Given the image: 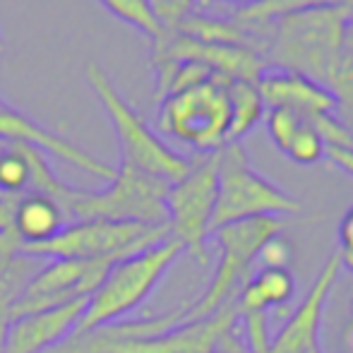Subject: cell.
I'll return each mask as SVG.
<instances>
[{
    "mask_svg": "<svg viewBox=\"0 0 353 353\" xmlns=\"http://www.w3.org/2000/svg\"><path fill=\"white\" fill-rule=\"evenodd\" d=\"M351 22V5H315L291 12L272 27L262 58L267 68L298 72L325 87L327 74L344 48Z\"/></svg>",
    "mask_w": 353,
    "mask_h": 353,
    "instance_id": "6da1fadb",
    "label": "cell"
},
{
    "mask_svg": "<svg viewBox=\"0 0 353 353\" xmlns=\"http://www.w3.org/2000/svg\"><path fill=\"white\" fill-rule=\"evenodd\" d=\"M183 252L185 250L176 238H166L137 255L113 262L101 283L87 298L82 320L74 332H87L125 320L152 296V291L161 283Z\"/></svg>",
    "mask_w": 353,
    "mask_h": 353,
    "instance_id": "7a4b0ae2",
    "label": "cell"
},
{
    "mask_svg": "<svg viewBox=\"0 0 353 353\" xmlns=\"http://www.w3.org/2000/svg\"><path fill=\"white\" fill-rule=\"evenodd\" d=\"M87 82L97 99L101 101L113 130H116L118 144H121V161L130 163L132 168L142 173H149L154 178H161L168 185L178 183L188 176L195 159L183 157L176 149H171L152 128L144 123V118L130 103L123 99L113 79L97 61H89L87 68Z\"/></svg>",
    "mask_w": 353,
    "mask_h": 353,
    "instance_id": "3957f363",
    "label": "cell"
},
{
    "mask_svg": "<svg viewBox=\"0 0 353 353\" xmlns=\"http://www.w3.org/2000/svg\"><path fill=\"white\" fill-rule=\"evenodd\" d=\"M286 223L288 219L283 216H255L226 223V226L212 231L210 238H214L219 245V265L205 293L192 305L185 307V322L205 320L221 305H226L231 298H236L243 283L250 279L257 252L270 238L283 233Z\"/></svg>",
    "mask_w": 353,
    "mask_h": 353,
    "instance_id": "277c9868",
    "label": "cell"
},
{
    "mask_svg": "<svg viewBox=\"0 0 353 353\" xmlns=\"http://www.w3.org/2000/svg\"><path fill=\"white\" fill-rule=\"evenodd\" d=\"M301 210L296 197L255 171L243 142H228L219 149V190L212 231L255 216L288 219Z\"/></svg>",
    "mask_w": 353,
    "mask_h": 353,
    "instance_id": "5b68a950",
    "label": "cell"
},
{
    "mask_svg": "<svg viewBox=\"0 0 353 353\" xmlns=\"http://www.w3.org/2000/svg\"><path fill=\"white\" fill-rule=\"evenodd\" d=\"M228 79L210 77L195 87L168 94L159 101L157 130L188 144L197 154H214L228 142L231 106H228Z\"/></svg>",
    "mask_w": 353,
    "mask_h": 353,
    "instance_id": "8992f818",
    "label": "cell"
},
{
    "mask_svg": "<svg viewBox=\"0 0 353 353\" xmlns=\"http://www.w3.org/2000/svg\"><path fill=\"white\" fill-rule=\"evenodd\" d=\"M168 183L118 163L116 178L103 190H82L70 207V223L74 221H121L140 226H168L166 195Z\"/></svg>",
    "mask_w": 353,
    "mask_h": 353,
    "instance_id": "52a82bcc",
    "label": "cell"
},
{
    "mask_svg": "<svg viewBox=\"0 0 353 353\" xmlns=\"http://www.w3.org/2000/svg\"><path fill=\"white\" fill-rule=\"evenodd\" d=\"M171 238L168 226H140L121 221H74L68 223L56 238L37 248H27V255L41 260H82V262H113L132 257L157 243Z\"/></svg>",
    "mask_w": 353,
    "mask_h": 353,
    "instance_id": "ba28073f",
    "label": "cell"
},
{
    "mask_svg": "<svg viewBox=\"0 0 353 353\" xmlns=\"http://www.w3.org/2000/svg\"><path fill=\"white\" fill-rule=\"evenodd\" d=\"M219 190V152L197 154L185 178L173 183L166 195L168 231L200 265H207V238Z\"/></svg>",
    "mask_w": 353,
    "mask_h": 353,
    "instance_id": "9c48e42d",
    "label": "cell"
},
{
    "mask_svg": "<svg viewBox=\"0 0 353 353\" xmlns=\"http://www.w3.org/2000/svg\"><path fill=\"white\" fill-rule=\"evenodd\" d=\"M108 262H82V260H46V265L24 286L19 301L12 305L8 320L27 312L48 310L72 301L92 296L108 272Z\"/></svg>",
    "mask_w": 353,
    "mask_h": 353,
    "instance_id": "30bf717a",
    "label": "cell"
},
{
    "mask_svg": "<svg viewBox=\"0 0 353 353\" xmlns=\"http://www.w3.org/2000/svg\"><path fill=\"white\" fill-rule=\"evenodd\" d=\"M163 61H195L202 63L205 68L223 77L228 82H255L262 77V72L267 70V63L260 53L250 51V48H241V46H219V43H202L195 41L190 37H183V34H166L161 41L154 43V56H152V65L154 63H163Z\"/></svg>",
    "mask_w": 353,
    "mask_h": 353,
    "instance_id": "8fae6325",
    "label": "cell"
},
{
    "mask_svg": "<svg viewBox=\"0 0 353 353\" xmlns=\"http://www.w3.org/2000/svg\"><path fill=\"white\" fill-rule=\"evenodd\" d=\"M87 298L5 322V353H51L70 339L82 320Z\"/></svg>",
    "mask_w": 353,
    "mask_h": 353,
    "instance_id": "7c38bea8",
    "label": "cell"
},
{
    "mask_svg": "<svg viewBox=\"0 0 353 353\" xmlns=\"http://www.w3.org/2000/svg\"><path fill=\"white\" fill-rule=\"evenodd\" d=\"M341 260L339 252L325 262L320 272H317L315 281H312L307 296L296 307L288 322L279 330V334L272 336L270 353H307L315 346H320V330H322V317H325V305L330 301L332 288L339 281Z\"/></svg>",
    "mask_w": 353,
    "mask_h": 353,
    "instance_id": "4fadbf2b",
    "label": "cell"
},
{
    "mask_svg": "<svg viewBox=\"0 0 353 353\" xmlns=\"http://www.w3.org/2000/svg\"><path fill=\"white\" fill-rule=\"evenodd\" d=\"M0 137L5 142H19L29 144V147L39 149V152H48L53 157L63 159L74 168H82V171L92 173L97 178L111 183L116 178V166L101 161L94 154H89L87 149H82L79 144L70 142L68 137H63L61 132H53L48 128L39 125L37 121H32L24 113L14 111V108H5L0 111Z\"/></svg>",
    "mask_w": 353,
    "mask_h": 353,
    "instance_id": "5bb4252c",
    "label": "cell"
},
{
    "mask_svg": "<svg viewBox=\"0 0 353 353\" xmlns=\"http://www.w3.org/2000/svg\"><path fill=\"white\" fill-rule=\"evenodd\" d=\"M233 322H238V296L231 298L226 305H221L205 320L181 322L161 336L118 344L103 353H212L219 334Z\"/></svg>",
    "mask_w": 353,
    "mask_h": 353,
    "instance_id": "9a60e30c",
    "label": "cell"
},
{
    "mask_svg": "<svg viewBox=\"0 0 353 353\" xmlns=\"http://www.w3.org/2000/svg\"><path fill=\"white\" fill-rule=\"evenodd\" d=\"M257 89H260L267 111L270 108H288V111L301 113L303 118L317 116V113H336L334 97L327 92V87L298 72L267 68L262 77L257 79Z\"/></svg>",
    "mask_w": 353,
    "mask_h": 353,
    "instance_id": "2e32d148",
    "label": "cell"
},
{
    "mask_svg": "<svg viewBox=\"0 0 353 353\" xmlns=\"http://www.w3.org/2000/svg\"><path fill=\"white\" fill-rule=\"evenodd\" d=\"M68 223H70V219H68V214L63 212V207L58 202L29 190L17 195L12 207V219H10V228L22 243V250L48 243Z\"/></svg>",
    "mask_w": 353,
    "mask_h": 353,
    "instance_id": "e0dca14e",
    "label": "cell"
},
{
    "mask_svg": "<svg viewBox=\"0 0 353 353\" xmlns=\"http://www.w3.org/2000/svg\"><path fill=\"white\" fill-rule=\"evenodd\" d=\"M296 293V279L291 270H257L238 293V315L243 312H267L286 305Z\"/></svg>",
    "mask_w": 353,
    "mask_h": 353,
    "instance_id": "ac0fdd59",
    "label": "cell"
},
{
    "mask_svg": "<svg viewBox=\"0 0 353 353\" xmlns=\"http://www.w3.org/2000/svg\"><path fill=\"white\" fill-rule=\"evenodd\" d=\"M228 106H231V125H228V142H243L267 116V106L260 97L255 82H228ZM226 142V144H228Z\"/></svg>",
    "mask_w": 353,
    "mask_h": 353,
    "instance_id": "d6986e66",
    "label": "cell"
},
{
    "mask_svg": "<svg viewBox=\"0 0 353 353\" xmlns=\"http://www.w3.org/2000/svg\"><path fill=\"white\" fill-rule=\"evenodd\" d=\"M325 87L334 97L336 118L353 132V56L346 48H341L334 68L327 74Z\"/></svg>",
    "mask_w": 353,
    "mask_h": 353,
    "instance_id": "ffe728a7",
    "label": "cell"
},
{
    "mask_svg": "<svg viewBox=\"0 0 353 353\" xmlns=\"http://www.w3.org/2000/svg\"><path fill=\"white\" fill-rule=\"evenodd\" d=\"M101 3L113 17L130 24V27L140 29L144 37L152 39V43L161 41V39L166 37V29H163L161 22L157 19L149 0H101Z\"/></svg>",
    "mask_w": 353,
    "mask_h": 353,
    "instance_id": "44dd1931",
    "label": "cell"
},
{
    "mask_svg": "<svg viewBox=\"0 0 353 353\" xmlns=\"http://www.w3.org/2000/svg\"><path fill=\"white\" fill-rule=\"evenodd\" d=\"M29 190V163L22 147L10 142L0 152V195H22Z\"/></svg>",
    "mask_w": 353,
    "mask_h": 353,
    "instance_id": "7402d4cb",
    "label": "cell"
},
{
    "mask_svg": "<svg viewBox=\"0 0 353 353\" xmlns=\"http://www.w3.org/2000/svg\"><path fill=\"white\" fill-rule=\"evenodd\" d=\"M325 142L317 135V130L307 121H303V125L298 128V132L293 135L291 144L283 154L291 159L298 166H315L325 159Z\"/></svg>",
    "mask_w": 353,
    "mask_h": 353,
    "instance_id": "603a6c76",
    "label": "cell"
},
{
    "mask_svg": "<svg viewBox=\"0 0 353 353\" xmlns=\"http://www.w3.org/2000/svg\"><path fill=\"white\" fill-rule=\"evenodd\" d=\"M305 118L296 111H288V108H270L265 116V125L270 132L272 142L276 144L279 152H286L288 144H291L293 135L298 132V128L303 125Z\"/></svg>",
    "mask_w": 353,
    "mask_h": 353,
    "instance_id": "cb8c5ba5",
    "label": "cell"
},
{
    "mask_svg": "<svg viewBox=\"0 0 353 353\" xmlns=\"http://www.w3.org/2000/svg\"><path fill=\"white\" fill-rule=\"evenodd\" d=\"M293 255H296L293 243L283 233H279L262 245V250L257 252V262H260V270H288Z\"/></svg>",
    "mask_w": 353,
    "mask_h": 353,
    "instance_id": "d4e9b609",
    "label": "cell"
},
{
    "mask_svg": "<svg viewBox=\"0 0 353 353\" xmlns=\"http://www.w3.org/2000/svg\"><path fill=\"white\" fill-rule=\"evenodd\" d=\"M149 3H152L154 14L161 22V27L166 29V34L176 32L178 24L195 8V0H149Z\"/></svg>",
    "mask_w": 353,
    "mask_h": 353,
    "instance_id": "484cf974",
    "label": "cell"
},
{
    "mask_svg": "<svg viewBox=\"0 0 353 353\" xmlns=\"http://www.w3.org/2000/svg\"><path fill=\"white\" fill-rule=\"evenodd\" d=\"M339 260H341V270L353 274V250H339Z\"/></svg>",
    "mask_w": 353,
    "mask_h": 353,
    "instance_id": "4316f807",
    "label": "cell"
},
{
    "mask_svg": "<svg viewBox=\"0 0 353 353\" xmlns=\"http://www.w3.org/2000/svg\"><path fill=\"white\" fill-rule=\"evenodd\" d=\"M219 3H231V5H236V8H248V5H255V3H260V0H219Z\"/></svg>",
    "mask_w": 353,
    "mask_h": 353,
    "instance_id": "83f0119b",
    "label": "cell"
},
{
    "mask_svg": "<svg viewBox=\"0 0 353 353\" xmlns=\"http://www.w3.org/2000/svg\"><path fill=\"white\" fill-rule=\"evenodd\" d=\"M0 353H5V322H0Z\"/></svg>",
    "mask_w": 353,
    "mask_h": 353,
    "instance_id": "f1b7e54d",
    "label": "cell"
},
{
    "mask_svg": "<svg viewBox=\"0 0 353 353\" xmlns=\"http://www.w3.org/2000/svg\"><path fill=\"white\" fill-rule=\"evenodd\" d=\"M336 3H339V5H351V8H353V0H336Z\"/></svg>",
    "mask_w": 353,
    "mask_h": 353,
    "instance_id": "f546056e",
    "label": "cell"
},
{
    "mask_svg": "<svg viewBox=\"0 0 353 353\" xmlns=\"http://www.w3.org/2000/svg\"><path fill=\"white\" fill-rule=\"evenodd\" d=\"M8 144H10V142H5V140H3V137H0V152H3V149H5V147H8Z\"/></svg>",
    "mask_w": 353,
    "mask_h": 353,
    "instance_id": "4dcf8cb0",
    "label": "cell"
},
{
    "mask_svg": "<svg viewBox=\"0 0 353 353\" xmlns=\"http://www.w3.org/2000/svg\"><path fill=\"white\" fill-rule=\"evenodd\" d=\"M307 353H322V349H320V346H315V349H310Z\"/></svg>",
    "mask_w": 353,
    "mask_h": 353,
    "instance_id": "1f68e13d",
    "label": "cell"
},
{
    "mask_svg": "<svg viewBox=\"0 0 353 353\" xmlns=\"http://www.w3.org/2000/svg\"><path fill=\"white\" fill-rule=\"evenodd\" d=\"M5 108H8V106H5V101L0 99V111H5Z\"/></svg>",
    "mask_w": 353,
    "mask_h": 353,
    "instance_id": "d6a6232c",
    "label": "cell"
},
{
    "mask_svg": "<svg viewBox=\"0 0 353 353\" xmlns=\"http://www.w3.org/2000/svg\"><path fill=\"white\" fill-rule=\"evenodd\" d=\"M3 46H5V43H3V37H0V51H3Z\"/></svg>",
    "mask_w": 353,
    "mask_h": 353,
    "instance_id": "836d02e7",
    "label": "cell"
}]
</instances>
